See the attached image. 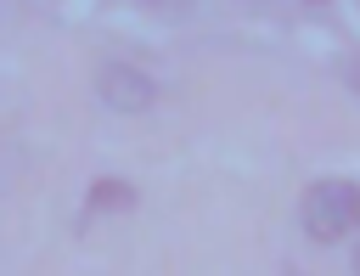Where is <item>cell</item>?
<instances>
[{"label": "cell", "instance_id": "obj_1", "mask_svg": "<svg viewBox=\"0 0 360 276\" xmlns=\"http://www.w3.org/2000/svg\"><path fill=\"white\" fill-rule=\"evenodd\" d=\"M298 225H304V237H315V242H343V237L360 225V180H349V175H321V180H309L304 197H298Z\"/></svg>", "mask_w": 360, "mask_h": 276}, {"label": "cell", "instance_id": "obj_2", "mask_svg": "<svg viewBox=\"0 0 360 276\" xmlns=\"http://www.w3.org/2000/svg\"><path fill=\"white\" fill-rule=\"evenodd\" d=\"M96 96H101L112 113H146V107L158 101V84H152V73H141L135 62H101Z\"/></svg>", "mask_w": 360, "mask_h": 276}, {"label": "cell", "instance_id": "obj_3", "mask_svg": "<svg viewBox=\"0 0 360 276\" xmlns=\"http://www.w3.org/2000/svg\"><path fill=\"white\" fill-rule=\"evenodd\" d=\"M118 208H135V186L118 180V175H101V180H90V192H84L79 225H90V220H101V214H118Z\"/></svg>", "mask_w": 360, "mask_h": 276}, {"label": "cell", "instance_id": "obj_4", "mask_svg": "<svg viewBox=\"0 0 360 276\" xmlns=\"http://www.w3.org/2000/svg\"><path fill=\"white\" fill-rule=\"evenodd\" d=\"M343 79H349V90H360V62H343Z\"/></svg>", "mask_w": 360, "mask_h": 276}, {"label": "cell", "instance_id": "obj_5", "mask_svg": "<svg viewBox=\"0 0 360 276\" xmlns=\"http://www.w3.org/2000/svg\"><path fill=\"white\" fill-rule=\"evenodd\" d=\"M354 276H360V248H354Z\"/></svg>", "mask_w": 360, "mask_h": 276}, {"label": "cell", "instance_id": "obj_6", "mask_svg": "<svg viewBox=\"0 0 360 276\" xmlns=\"http://www.w3.org/2000/svg\"><path fill=\"white\" fill-rule=\"evenodd\" d=\"M309 6H326V0H309Z\"/></svg>", "mask_w": 360, "mask_h": 276}, {"label": "cell", "instance_id": "obj_7", "mask_svg": "<svg viewBox=\"0 0 360 276\" xmlns=\"http://www.w3.org/2000/svg\"><path fill=\"white\" fill-rule=\"evenodd\" d=\"M152 6H169V0H152Z\"/></svg>", "mask_w": 360, "mask_h": 276}]
</instances>
